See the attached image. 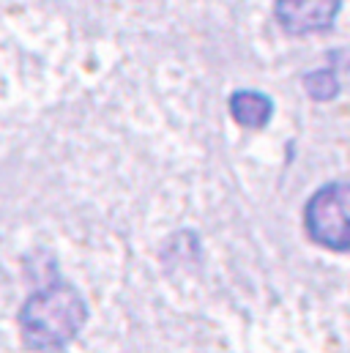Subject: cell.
Listing matches in <instances>:
<instances>
[{"mask_svg": "<svg viewBox=\"0 0 350 353\" xmlns=\"http://www.w3.org/2000/svg\"><path fill=\"white\" fill-rule=\"evenodd\" d=\"M88 304L69 282H52L36 290L19 315L22 340L33 351H58L85 326Z\"/></svg>", "mask_w": 350, "mask_h": 353, "instance_id": "6da1fadb", "label": "cell"}, {"mask_svg": "<svg viewBox=\"0 0 350 353\" xmlns=\"http://www.w3.org/2000/svg\"><path fill=\"white\" fill-rule=\"evenodd\" d=\"M342 3H329V0H287V3H276L274 6V17L276 22L287 30V33H318L331 28V22L337 19Z\"/></svg>", "mask_w": 350, "mask_h": 353, "instance_id": "3957f363", "label": "cell"}, {"mask_svg": "<svg viewBox=\"0 0 350 353\" xmlns=\"http://www.w3.org/2000/svg\"><path fill=\"white\" fill-rule=\"evenodd\" d=\"M304 88H307V93L315 101H326V99H334L337 96L340 83H337V74L331 69H318V72H312V74L304 77Z\"/></svg>", "mask_w": 350, "mask_h": 353, "instance_id": "5b68a950", "label": "cell"}, {"mask_svg": "<svg viewBox=\"0 0 350 353\" xmlns=\"http://www.w3.org/2000/svg\"><path fill=\"white\" fill-rule=\"evenodd\" d=\"M307 236L326 250L348 252L350 250V183L337 181L320 186L304 208Z\"/></svg>", "mask_w": 350, "mask_h": 353, "instance_id": "7a4b0ae2", "label": "cell"}, {"mask_svg": "<svg viewBox=\"0 0 350 353\" xmlns=\"http://www.w3.org/2000/svg\"><path fill=\"white\" fill-rule=\"evenodd\" d=\"M230 115L244 129H262L274 115V101L258 90H236L227 101Z\"/></svg>", "mask_w": 350, "mask_h": 353, "instance_id": "277c9868", "label": "cell"}]
</instances>
